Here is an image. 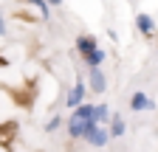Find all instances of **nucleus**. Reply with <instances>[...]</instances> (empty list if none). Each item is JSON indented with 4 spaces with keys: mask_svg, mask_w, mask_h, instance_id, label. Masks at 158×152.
Returning <instances> with one entry per match:
<instances>
[{
    "mask_svg": "<svg viewBox=\"0 0 158 152\" xmlns=\"http://www.w3.org/2000/svg\"><path fill=\"white\" fill-rule=\"evenodd\" d=\"M90 146H107V141H110V130L105 127V124H99L93 132H88V138H85Z\"/></svg>",
    "mask_w": 158,
    "mask_h": 152,
    "instance_id": "39448f33",
    "label": "nucleus"
},
{
    "mask_svg": "<svg viewBox=\"0 0 158 152\" xmlns=\"http://www.w3.org/2000/svg\"><path fill=\"white\" fill-rule=\"evenodd\" d=\"M107 130H110V138H122L124 132H127V124H124V118L118 116V113H113V116H110V124H107Z\"/></svg>",
    "mask_w": 158,
    "mask_h": 152,
    "instance_id": "6e6552de",
    "label": "nucleus"
},
{
    "mask_svg": "<svg viewBox=\"0 0 158 152\" xmlns=\"http://www.w3.org/2000/svg\"><path fill=\"white\" fill-rule=\"evenodd\" d=\"M130 110L133 113H144V110H155V102L147 96L144 90H135L133 96H130Z\"/></svg>",
    "mask_w": 158,
    "mask_h": 152,
    "instance_id": "20e7f679",
    "label": "nucleus"
},
{
    "mask_svg": "<svg viewBox=\"0 0 158 152\" xmlns=\"http://www.w3.org/2000/svg\"><path fill=\"white\" fill-rule=\"evenodd\" d=\"M26 3L34 6V9L40 11V17H43V20H51V9H48L51 3H48V0H26Z\"/></svg>",
    "mask_w": 158,
    "mask_h": 152,
    "instance_id": "9b49d317",
    "label": "nucleus"
},
{
    "mask_svg": "<svg viewBox=\"0 0 158 152\" xmlns=\"http://www.w3.org/2000/svg\"><path fill=\"white\" fill-rule=\"evenodd\" d=\"M6 31H9L6 28V20H3V14H0V37H6Z\"/></svg>",
    "mask_w": 158,
    "mask_h": 152,
    "instance_id": "4468645a",
    "label": "nucleus"
},
{
    "mask_svg": "<svg viewBox=\"0 0 158 152\" xmlns=\"http://www.w3.org/2000/svg\"><path fill=\"white\" fill-rule=\"evenodd\" d=\"M73 48L79 51V56H85V54H90L93 48H99V42H96L93 34H79L76 40H73Z\"/></svg>",
    "mask_w": 158,
    "mask_h": 152,
    "instance_id": "423d86ee",
    "label": "nucleus"
},
{
    "mask_svg": "<svg viewBox=\"0 0 158 152\" xmlns=\"http://www.w3.org/2000/svg\"><path fill=\"white\" fill-rule=\"evenodd\" d=\"M88 87L90 93H105L107 90V76L102 68H88Z\"/></svg>",
    "mask_w": 158,
    "mask_h": 152,
    "instance_id": "f03ea898",
    "label": "nucleus"
},
{
    "mask_svg": "<svg viewBox=\"0 0 158 152\" xmlns=\"http://www.w3.org/2000/svg\"><path fill=\"white\" fill-rule=\"evenodd\" d=\"M88 99V79H82V76H76V85L71 87V93L65 96V107L68 110H76L79 104H82Z\"/></svg>",
    "mask_w": 158,
    "mask_h": 152,
    "instance_id": "f257e3e1",
    "label": "nucleus"
},
{
    "mask_svg": "<svg viewBox=\"0 0 158 152\" xmlns=\"http://www.w3.org/2000/svg\"><path fill=\"white\" fill-rule=\"evenodd\" d=\"M155 20H152V14H135V31L138 34H141V37H147V40H150V37H155Z\"/></svg>",
    "mask_w": 158,
    "mask_h": 152,
    "instance_id": "7ed1b4c3",
    "label": "nucleus"
},
{
    "mask_svg": "<svg viewBox=\"0 0 158 152\" xmlns=\"http://www.w3.org/2000/svg\"><path fill=\"white\" fill-rule=\"evenodd\" d=\"M105 59H107V51H102V48H93L90 54H85V56H82L85 68H102V65H105Z\"/></svg>",
    "mask_w": 158,
    "mask_h": 152,
    "instance_id": "0eeeda50",
    "label": "nucleus"
},
{
    "mask_svg": "<svg viewBox=\"0 0 158 152\" xmlns=\"http://www.w3.org/2000/svg\"><path fill=\"white\" fill-rule=\"evenodd\" d=\"M59 127H62V116H51V118L45 121V132H56Z\"/></svg>",
    "mask_w": 158,
    "mask_h": 152,
    "instance_id": "ddd939ff",
    "label": "nucleus"
},
{
    "mask_svg": "<svg viewBox=\"0 0 158 152\" xmlns=\"http://www.w3.org/2000/svg\"><path fill=\"white\" fill-rule=\"evenodd\" d=\"M93 116H96V104H90V102H82L76 110H71V118H79V121L93 118Z\"/></svg>",
    "mask_w": 158,
    "mask_h": 152,
    "instance_id": "1a4fd4ad",
    "label": "nucleus"
},
{
    "mask_svg": "<svg viewBox=\"0 0 158 152\" xmlns=\"http://www.w3.org/2000/svg\"><path fill=\"white\" fill-rule=\"evenodd\" d=\"M68 138L82 141V138H85V121H79V118H71V116H68Z\"/></svg>",
    "mask_w": 158,
    "mask_h": 152,
    "instance_id": "9d476101",
    "label": "nucleus"
},
{
    "mask_svg": "<svg viewBox=\"0 0 158 152\" xmlns=\"http://www.w3.org/2000/svg\"><path fill=\"white\" fill-rule=\"evenodd\" d=\"M93 118H96L99 124L107 127V124H110V107H107V104H96V116H93Z\"/></svg>",
    "mask_w": 158,
    "mask_h": 152,
    "instance_id": "f8f14e48",
    "label": "nucleus"
},
{
    "mask_svg": "<svg viewBox=\"0 0 158 152\" xmlns=\"http://www.w3.org/2000/svg\"><path fill=\"white\" fill-rule=\"evenodd\" d=\"M48 3H51V6H62L65 0H48Z\"/></svg>",
    "mask_w": 158,
    "mask_h": 152,
    "instance_id": "2eb2a0df",
    "label": "nucleus"
}]
</instances>
